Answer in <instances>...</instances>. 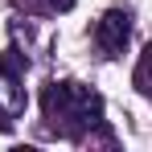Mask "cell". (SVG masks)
I'll list each match as a JSON object with an SVG mask.
<instances>
[{"mask_svg": "<svg viewBox=\"0 0 152 152\" xmlns=\"http://www.w3.org/2000/svg\"><path fill=\"white\" fill-rule=\"evenodd\" d=\"M0 127H4V132H8V127H12V119H8V115H4V111H0Z\"/></svg>", "mask_w": 152, "mask_h": 152, "instance_id": "52a82bcc", "label": "cell"}, {"mask_svg": "<svg viewBox=\"0 0 152 152\" xmlns=\"http://www.w3.org/2000/svg\"><path fill=\"white\" fill-rule=\"evenodd\" d=\"M25 70H29V53H21V50H0V74H12V78H25Z\"/></svg>", "mask_w": 152, "mask_h": 152, "instance_id": "8992f818", "label": "cell"}, {"mask_svg": "<svg viewBox=\"0 0 152 152\" xmlns=\"http://www.w3.org/2000/svg\"><path fill=\"white\" fill-rule=\"evenodd\" d=\"M41 115L45 127L62 140H86L103 127V99L99 91L82 82H50L41 91Z\"/></svg>", "mask_w": 152, "mask_h": 152, "instance_id": "6da1fadb", "label": "cell"}, {"mask_svg": "<svg viewBox=\"0 0 152 152\" xmlns=\"http://www.w3.org/2000/svg\"><path fill=\"white\" fill-rule=\"evenodd\" d=\"M127 41H132V12L124 8H111V12H103V21L95 25V45H99L103 58H119L127 50Z\"/></svg>", "mask_w": 152, "mask_h": 152, "instance_id": "7a4b0ae2", "label": "cell"}, {"mask_svg": "<svg viewBox=\"0 0 152 152\" xmlns=\"http://www.w3.org/2000/svg\"><path fill=\"white\" fill-rule=\"evenodd\" d=\"M17 8H25L29 17H58V12H70L74 0H17Z\"/></svg>", "mask_w": 152, "mask_h": 152, "instance_id": "277c9868", "label": "cell"}, {"mask_svg": "<svg viewBox=\"0 0 152 152\" xmlns=\"http://www.w3.org/2000/svg\"><path fill=\"white\" fill-rule=\"evenodd\" d=\"M0 111H4L8 119H17V115L25 111V86H21V78L0 74Z\"/></svg>", "mask_w": 152, "mask_h": 152, "instance_id": "3957f363", "label": "cell"}, {"mask_svg": "<svg viewBox=\"0 0 152 152\" xmlns=\"http://www.w3.org/2000/svg\"><path fill=\"white\" fill-rule=\"evenodd\" d=\"M132 82H136V91H140V95H148V99H152V41L144 45V53H140Z\"/></svg>", "mask_w": 152, "mask_h": 152, "instance_id": "5b68a950", "label": "cell"}]
</instances>
